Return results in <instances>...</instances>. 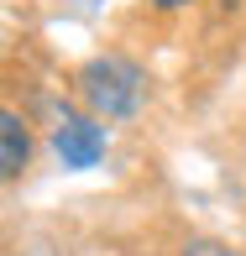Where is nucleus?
Here are the masks:
<instances>
[{
    "mask_svg": "<svg viewBox=\"0 0 246 256\" xmlns=\"http://www.w3.org/2000/svg\"><path fill=\"white\" fill-rule=\"evenodd\" d=\"M79 100L100 115V120H126V115L142 110V94H147V74L136 58L126 52H100L79 68Z\"/></svg>",
    "mask_w": 246,
    "mask_h": 256,
    "instance_id": "1",
    "label": "nucleus"
},
{
    "mask_svg": "<svg viewBox=\"0 0 246 256\" xmlns=\"http://www.w3.org/2000/svg\"><path fill=\"white\" fill-rule=\"evenodd\" d=\"M53 152L63 157V168H74V172L95 168V162L105 157V126H100V115H63V120L53 126Z\"/></svg>",
    "mask_w": 246,
    "mask_h": 256,
    "instance_id": "2",
    "label": "nucleus"
},
{
    "mask_svg": "<svg viewBox=\"0 0 246 256\" xmlns=\"http://www.w3.org/2000/svg\"><path fill=\"white\" fill-rule=\"evenodd\" d=\"M27 162H32L27 120H21L16 110H6V115H0V172H6V183L21 178V172H27Z\"/></svg>",
    "mask_w": 246,
    "mask_h": 256,
    "instance_id": "3",
    "label": "nucleus"
},
{
    "mask_svg": "<svg viewBox=\"0 0 246 256\" xmlns=\"http://www.w3.org/2000/svg\"><path fill=\"white\" fill-rule=\"evenodd\" d=\"M178 256H246L236 246H225V240H209V236H199V240H183V251Z\"/></svg>",
    "mask_w": 246,
    "mask_h": 256,
    "instance_id": "4",
    "label": "nucleus"
},
{
    "mask_svg": "<svg viewBox=\"0 0 246 256\" xmlns=\"http://www.w3.org/2000/svg\"><path fill=\"white\" fill-rule=\"evenodd\" d=\"M157 10H178V6H189V0H152Z\"/></svg>",
    "mask_w": 246,
    "mask_h": 256,
    "instance_id": "5",
    "label": "nucleus"
}]
</instances>
